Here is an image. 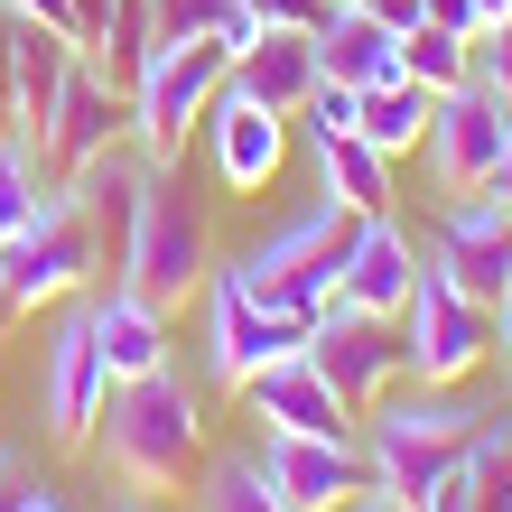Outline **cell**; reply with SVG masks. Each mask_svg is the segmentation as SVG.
Returning <instances> with one entry per match:
<instances>
[{
    "label": "cell",
    "mask_w": 512,
    "mask_h": 512,
    "mask_svg": "<svg viewBox=\"0 0 512 512\" xmlns=\"http://www.w3.org/2000/svg\"><path fill=\"white\" fill-rule=\"evenodd\" d=\"M475 429H485V410H475L457 382H391L382 401L354 410L364 485L373 494H401V503H429L438 485H457Z\"/></svg>",
    "instance_id": "6da1fadb"
},
{
    "label": "cell",
    "mask_w": 512,
    "mask_h": 512,
    "mask_svg": "<svg viewBox=\"0 0 512 512\" xmlns=\"http://www.w3.org/2000/svg\"><path fill=\"white\" fill-rule=\"evenodd\" d=\"M103 457V475L122 494H177L187 485V466L205 457V410H196V391L177 382V364L159 373H140V382H112L103 391V419H94V438H84Z\"/></svg>",
    "instance_id": "7a4b0ae2"
},
{
    "label": "cell",
    "mask_w": 512,
    "mask_h": 512,
    "mask_svg": "<svg viewBox=\"0 0 512 512\" xmlns=\"http://www.w3.org/2000/svg\"><path fill=\"white\" fill-rule=\"evenodd\" d=\"M205 270L215 261H205V215H196V187H187V159H149L112 280H131L140 298H159V308H187L205 289Z\"/></svg>",
    "instance_id": "3957f363"
},
{
    "label": "cell",
    "mask_w": 512,
    "mask_h": 512,
    "mask_svg": "<svg viewBox=\"0 0 512 512\" xmlns=\"http://www.w3.org/2000/svg\"><path fill=\"white\" fill-rule=\"evenodd\" d=\"M103 270H112V252H103L94 215L56 187L47 215L0 243V317H38V308H56V298H84Z\"/></svg>",
    "instance_id": "277c9868"
},
{
    "label": "cell",
    "mask_w": 512,
    "mask_h": 512,
    "mask_svg": "<svg viewBox=\"0 0 512 512\" xmlns=\"http://www.w3.org/2000/svg\"><path fill=\"white\" fill-rule=\"evenodd\" d=\"M345 243H354V215L336 196H317V205H298L289 224H270L261 243L243 261H224L233 280H243L252 298H270V308H326L336 298V270H345Z\"/></svg>",
    "instance_id": "5b68a950"
},
{
    "label": "cell",
    "mask_w": 512,
    "mask_h": 512,
    "mask_svg": "<svg viewBox=\"0 0 512 512\" xmlns=\"http://www.w3.org/2000/svg\"><path fill=\"white\" fill-rule=\"evenodd\" d=\"M196 308H205V336H196V364L205 382H224V391H243V373L261 364H280V354L308 345V308H270V298H252L233 270H205V289H196Z\"/></svg>",
    "instance_id": "8992f818"
},
{
    "label": "cell",
    "mask_w": 512,
    "mask_h": 512,
    "mask_svg": "<svg viewBox=\"0 0 512 512\" xmlns=\"http://www.w3.org/2000/svg\"><path fill=\"white\" fill-rule=\"evenodd\" d=\"M485 354H494V308L419 261L410 308H401V382H466Z\"/></svg>",
    "instance_id": "52a82bcc"
},
{
    "label": "cell",
    "mask_w": 512,
    "mask_h": 512,
    "mask_svg": "<svg viewBox=\"0 0 512 512\" xmlns=\"http://www.w3.org/2000/svg\"><path fill=\"white\" fill-rule=\"evenodd\" d=\"M224 66H233V56L215 47V28L159 47V66L131 84V140L149 149V159H187V131L205 122V103L224 94Z\"/></svg>",
    "instance_id": "ba28073f"
},
{
    "label": "cell",
    "mask_w": 512,
    "mask_h": 512,
    "mask_svg": "<svg viewBox=\"0 0 512 512\" xmlns=\"http://www.w3.org/2000/svg\"><path fill=\"white\" fill-rule=\"evenodd\" d=\"M103 345H94V317H84V298H56V326L38 336V429L56 447H84L103 419Z\"/></svg>",
    "instance_id": "9c48e42d"
},
{
    "label": "cell",
    "mask_w": 512,
    "mask_h": 512,
    "mask_svg": "<svg viewBox=\"0 0 512 512\" xmlns=\"http://www.w3.org/2000/svg\"><path fill=\"white\" fill-rule=\"evenodd\" d=\"M503 140H512V112L485 75L457 84V94H429V131H419V168H429V187L438 196H475L494 177L503 159Z\"/></svg>",
    "instance_id": "30bf717a"
},
{
    "label": "cell",
    "mask_w": 512,
    "mask_h": 512,
    "mask_svg": "<svg viewBox=\"0 0 512 512\" xmlns=\"http://www.w3.org/2000/svg\"><path fill=\"white\" fill-rule=\"evenodd\" d=\"M419 252H429V270H447L466 298H485V308H494V298L512 289V196H494V187L447 196L438 205V233Z\"/></svg>",
    "instance_id": "8fae6325"
},
{
    "label": "cell",
    "mask_w": 512,
    "mask_h": 512,
    "mask_svg": "<svg viewBox=\"0 0 512 512\" xmlns=\"http://www.w3.org/2000/svg\"><path fill=\"white\" fill-rule=\"evenodd\" d=\"M122 131H131V94H122V84H112V75L94 66V56H75L66 94L47 103V122L28 131V140H38V159L56 168V187H66V177H75L84 159H103V149L122 140Z\"/></svg>",
    "instance_id": "7c38bea8"
},
{
    "label": "cell",
    "mask_w": 512,
    "mask_h": 512,
    "mask_svg": "<svg viewBox=\"0 0 512 512\" xmlns=\"http://www.w3.org/2000/svg\"><path fill=\"white\" fill-rule=\"evenodd\" d=\"M308 364L336 382L354 410L382 401V391L401 382V317H364V308H345V298H326L317 326H308Z\"/></svg>",
    "instance_id": "4fadbf2b"
},
{
    "label": "cell",
    "mask_w": 512,
    "mask_h": 512,
    "mask_svg": "<svg viewBox=\"0 0 512 512\" xmlns=\"http://www.w3.org/2000/svg\"><path fill=\"white\" fill-rule=\"evenodd\" d=\"M261 475L289 512H345L364 494V447L354 438H298V429H261Z\"/></svg>",
    "instance_id": "5bb4252c"
},
{
    "label": "cell",
    "mask_w": 512,
    "mask_h": 512,
    "mask_svg": "<svg viewBox=\"0 0 512 512\" xmlns=\"http://www.w3.org/2000/svg\"><path fill=\"white\" fill-rule=\"evenodd\" d=\"M243 410L261 419V429H298V438H354V401H345V391L308 364V345H298V354H280V364H261V373H243Z\"/></svg>",
    "instance_id": "9a60e30c"
},
{
    "label": "cell",
    "mask_w": 512,
    "mask_h": 512,
    "mask_svg": "<svg viewBox=\"0 0 512 512\" xmlns=\"http://www.w3.org/2000/svg\"><path fill=\"white\" fill-rule=\"evenodd\" d=\"M419 252L401 215H354V243H345V270H336V298L364 317H401L410 308V280H419Z\"/></svg>",
    "instance_id": "2e32d148"
},
{
    "label": "cell",
    "mask_w": 512,
    "mask_h": 512,
    "mask_svg": "<svg viewBox=\"0 0 512 512\" xmlns=\"http://www.w3.org/2000/svg\"><path fill=\"white\" fill-rule=\"evenodd\" d=\"M196 131H205V159H215V177L233 196H261L270 177L289 168V122L261 112V103H243V94H215Z\"/></svg>",
    "instance_id": "e0dca14e"
},
{
    "label": "cell",
    "mask_w": 512,
    "mask_h": 512,
    "mask_svg": "<svg viewBox=\"0 0 512 512\" xmlns=\"http://www.w3.org/2000/svg\"><path fill=\"white\" fill-rule=\"evenodd\" d=\"M84 317H94V345H103L112 382H140V373L168 364V308L140 298L131 280H94V289H84Z\"/></svg>",
    "instance_id": "ac0fdd59"
},
{
    "label": "cell",
    "mask_w": 512,
    "mask_h": 512,
    "mask_svg": "<svg viewBox=\"0 0 512 512\" xmlns=\"http://www.w3.org/2000/svg\"><path fill=\"white\" fill-rule=\"evenodd\" d=\"M326 66H317V28H261V38L224 66V94H243V103H261V112H289L308 103V84H317Z\"/></svg>",
    "instance_id": "d6986e66"
},
{
    "label": "cell",
    "mask_w": 512,
    "mask_h": 512,
    "mask_svg": "<svg viewBox=\"0 0 512 512\" xmlns=\"http://www.w3.org/2000/svg\"><path fill=\"white\" fill-rule=\"evenodd\" d=\"M317 66L336 75V84H354V94H373V84L401 75V28H382L373 10H326V28H317Z\"/></svg>",
    "instance_id": "ffe728a7"
},
{
    "label": "cell",
    "mask_w": 512,
    "mask_h": 512,
    "mask_svg": "<svg viewBox=\"0 0 512 512\" xmlns=\"http://www.w3.org/2000/svg\"><path fill=\"white\" fill-rule=\"evenodd\" d=\"M391 168H401V159H382L364 131L317 140V196H336L345 215H391Z\"/></svg>",
    "instance_id": "44dd1931"
},
{
    "label": "cell",
    "mask_w": 512,
    "mask_h": 512,
    "mask_svg": "<svg viewBox=\"0 0 512 512\" xmlns=\"http://www.w3.org/2000/svg\"><path fill=\"white\" fill-rule=\"evenodd\" d=\"M159 0H112V19H103V38L94 47H84V56H94V66L112 75V84H122V94H131V84L149 75V66H159Z\"/></svg>",
    "instance_id": "7402d4cb"
},
{
    "label": "cell",
    "mask_w": 512,
    "mask_h": 512,
    "mask_svg": "<svg viewBox=\"0 0 512 512\" xmlns=\"http://www.w3.org/2000/svg\"><path fill=\"white\" fill-rule=\"evenodd\" d=\"M47 205H56V168L38 159V140H28V131L0 122V243H10L19 224H38Z\"/></svg>",
    "instance_id": "603a6c76"
},
{
    "label": "cell",
    "mask_w": 512,
    "mask_h": 512,
    "mask_svg": "<svg viewBox=\"0 0 512 512\" xmlns=\"http://www.w3.org/2000/svg\"><path fill=\"white\" fill-rule=\"evenodd\" d=\"M401 75L419 84V94H457V84H475V38L410 19V28H401Z\"/></svg>",
    "instance_id": "cb8c5ba5"
},
{
    "label": "cell",
    "mask_w": 512,
    "mask_h": 512,
    "mask_svg": "<svg viewBox=\"0 0 512 512\" xmlns=\"http://www.w3.org/2000/svg\"><path fill=\"white\" fill-rule=\"evenodd\" d=\"M354 131H364L382 159H410V149H419V131H429V94H419L410 75H391V84H373V94H364Z\"/></svg>",
    "instance_id": "d4e9b609"
},
{
    "label": "cell",
    "mask_w": 512,
    "mask_h": 512,
    "mask_svg": "<svg viewBox=\"0 0 512 512\" xmlns=\"http://www.w3.org/2000/svg\"><path fill=\"white\" fill-rule=\"evenodd\" d=\"M457 494H466V512H512V410L475 429L466 466H457Z\"/></svg>",
    "instance_id": "484cf974"
},
{
    "label": "cell",
    "mask_w": 512,
    "mask_h": 512,
    "mask_svg": "<svg viewBox=\"0 0 512 512\" xmlns=\"http://www.w3.org/2000/svg\"><path fill=\"white\" fill-rule=\"evenodd\" d=\"M196 512H289V503L270 494V475H261L252 447H233V457H205V475H196Z\"/></svg>",
    "instance_id": "4316f807"
},
{
    "label": "cell",
    "mask_w": 512,
    "mask_h": 512,
    "mask_svg": "<svg viewBox=\"0 0 512 512\" xmlns=\"http://www.w3.org/2000/svg\"><path fill=\"white\" fill-rule=\"evenodd\" d=\"M354 112H364V94H354V84H336V75H317V84H308V103H298L289 122L308 131V149H317V140H336V131H354Z\"/></svg>",
    "instance_id": "83f0119b"
},
{
    "label": "cell",
    "mask_w": 512,
    "mask_h": 512,
    "mask_svg": "<svg viewBox=\"0 0 512 512\" xmlns=\"http://www.w3.org/2000/svg\"><path fill=\"white\" fill-rule=\"evenodd\" d=\"M475 75L503 94V112H512V19H494L485 38H475Z\"/></svg>",
    "instance_id": "f1b7e54d"
},
{
    "label": "cell",
    "mask_w": 512,
    "mask_h": 512,
    "mask_svg": "<svg viewBox=\"0 0 512 512\" xmlns=\"http://www.w3.org/2000/svg\"><path fill=\"white\" fill-rule=\"evenodd\" d=\"M205 28H215V47H224V56H243V47L261 38V19H252V0H215V10H205Z\"/></svg>",
    "instance_id": "f546056e"
},
{
    "label": "cell",
    "mask_w": 512,
    "mask_h": 512,
    "mask_svg": "<svg viewBox=\"0 0 512 512\" xmlns=\"http://www.w3.org/2000/svg\"><path fill=\"white\" fill-rule=\"evenodd\" d=\"M326 10H336V0H252L261 28H326Z\"/></svg>",
    "instance_id": "4dcf8cb0"
},
{
    "label": "cell",
    "mask_w": 512,
    "mask_h": 512,
    "mask_svg": "<svg viewBox=\"0 0 512 512\" xmlns=\"http://www.w3.org/2000/svg\"><path fill=\"white\" fill-rule=\"evenodd\" d=\"M419 19H429V28H457V38H485V10H475V0H419Z\"/></svg>",
    "instance_id": "1f68e13d"
},
{
    "label": "cell",
    "mask_w": 512,
    "mask_h": 512,
    "mask_svg": "<svg viewBox=\"0 0 512 512\" xmlns=\"http://www.w3.org/2000/svg\"><path fill=\"white\" fill-rule=\"evenodd\" d=\"M0 10L38 19V28H56V38H75V0H0Z\"/></svg>",
    "instance_id": "d6a6232c"
},
{
    "label": "cell",
    "mask_w": 512,
    "mask_h": 512,
    "mask_svg": "<svg viewBox=\"0 0 512 512\" xmlns=\"http://www.w3.org/2000/svg\"><path fill=\"white\" fill-rule=\"evenodd\" d=\"M0 512H66V503H56V485H19L10 475V485H0Z\"/></svg>",
    "instance_id": "836d02e7"
},
{
    "label": "cell",
    "mask_w": 512,
    "mask_h": 512,
    "mask_svg": "<svg viewBox=\"0 0 512 512\" xmlns=\"http://www.w3.org/2000/svg\"><path fill=\"white\" fill-rule=\"evenodd\" d=\"M345 512H419V503H401V494H373V485H364V494H354Z\"/></svg>",
    "instance_id": "e575fe53"
},
{
    "label": "cell",
    "mask_w": 512,
    "mask_h": 512,
    "mask_svg": "<svg viewBox=\"0 0 512 512\" xmlns=\"http://www.w3.org/2000/svg\"><path fill=\"white\" fill-rule=\"evenodd\" d=\"M475 10H485V28H494V19H512V0H475Z\"/></svg>",
    "instance_id": "d590c367"
},
{
    "label": "cell",
    "mask_w": 512,
    "mask_h": 512,
    "mask_svg": "<svg viewBox=\"0 0 512 512\" xmlns=\"http://www.w3.org/2000/svg\"><path fill=\"white\" fill-rule=\"evenodd\" d=\"M112 512H159V503H149V494H122V503H112Z\"/></svg>",
    "instance_id": "8d00e7d4"
},
{
    "label": "cell",
    "mask_w": 512,
    "mask_h": 512,
    "mask_svg": "<svg viewBox=\"0 0 512 512\" xmlns=\"http://www.w3.org/2000/svg\"><path fill=\"white\" fill-rule=\"evenodd\" d=\"M0 485H10V447H0Z\"/></svg>",
    "instance_id": "74e56055"
},
{
    "label": "cell",
    "mask_w": 512,
    "mask_h": 512,
    "mask_svg": "<svg viewBox=\"0 0 512 512\" xmlns=\"http://www.w3.org/2000/svg\"><path fill=\"white\" fill-rule=\"evenodd\" d=\"M336 10H364V0H336Z\"/></svg>",
    "instance_id": "f35d334b"
}]
</instances>
